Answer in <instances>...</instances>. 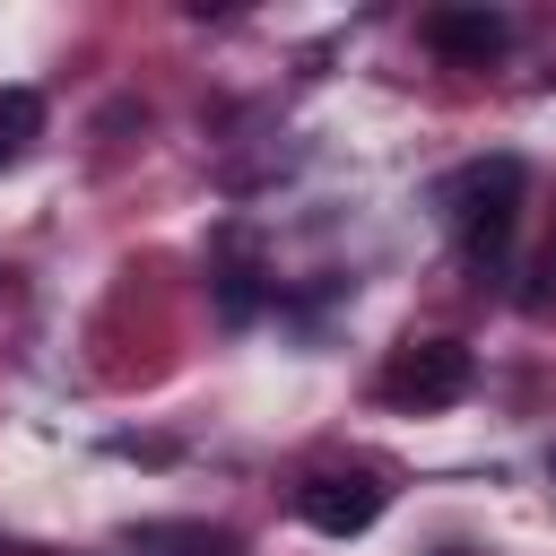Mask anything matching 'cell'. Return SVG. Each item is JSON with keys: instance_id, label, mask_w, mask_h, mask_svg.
Listing matches in <instances>:
<instances>
[{"instance_id": "cell-2", "label": "cell", "mask_w": 556, "mask_h": 556, "mask_svg": "<svg viewBox=\"0 0 556 556\" xmlns=\"http://www.w3.org/2000/svg\"><path fill=\"white\" fill-rule=\"evenodd\" d=\"M382 391H391L400 408H452V400L469 391V348H460V339H417V348L391 356Z\"/></svg>"}, {"instance_id": "cell-3", "label": "cell", "mask_w": 556, "mask_h": 556, "mask_svg": "<svg viewBox=\"0 0 556 556\" xmlns=\"http://www.w3.org/2000/svg\"><path fill=\"white\" fill-rule=\"evenodd\" d=\"M295 504H304V521L321 539H356V530L382 521V478L374 469H321V478H304Z\"/></svg>"}, {"instance_id": "cell-4", "label": "cell", "mask_w": 556, "mask_h": 556, "mask_svg": "<svg viewBox=\"0 0 556 556\" xmlns=\"http://www.w3.org/2000/svg\"><path fill=\"white\" fill-rule=\"evenodd\" d=\"M426 43H434L443 61H460V70H486V61L513 43V26H504V9H434V17H426Z\"/></svg>"}, {"instance_id": "cell-5", "label": "cell", "mask_w": 556, "mask_h": 556, "mask_svg": "<svg viewBox=\"0 0 556 556\" xmlns=\"http://www.w3.org/2000/svg\"><path fill=\"white\" fill-rule=\"evenodd\" d=\"M43 130V96L35 87H0V165H17Z\"/></svg>"}, {"instance_id": "cell-1", "label": "cell", "mask_w": 556, "mask_h": 556, "mask_svg": "<svg viewBox=\"0 0 556 556\" xmlns=\"http://www.w3.org/2000/svg\"><path fill=\"white\" fill-rule=\"evenodd\" d=\"M521 182H530L521 156H486V165H469L452 182V226H460L469 269H504V243L521 226Z\"/></svg>"}, {"instance_id": "cell-6", "label": "cell", "mask_w": 556, "mask_h": 556, "mask_svg": "<svg viewBox=\"0 0 556 556\" xmlns=\"http://www.w3.org/2000/svg\"><path fill=\"white\" fill-rule=\"evenodd\" d=\"M521 304H530V313H556V235H547V252L530 261V287H521Z\"/></svg>"}]
</instances>
